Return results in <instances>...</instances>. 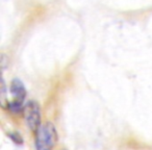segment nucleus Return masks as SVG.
Listing matches in <instances>:
<instances>
[{"mask_svg": "<svg viewBox=\"0 0 152 150\" xmlns=\"http://www.w3.org/2000/svg\"><path fill=\"white\" fill-rule=\"evenodd\" d=\"M10 137L12 138V139L14 140V142L15 143H19V144H22V142H23V140H22V138L19 135V133H11L10 135Z\"/></svg>", "mask_w": 152, "mask_h": 150, "instance_id": "nucleus-4", "label": "nucleus"}, {"mask_svg": "<svg viewBox=\"0 0 152 150\" xmlns=\"http://www.w3.org/2000/svg\"><path fill=\"white\" fill-rule=\"evenodd\" d=\"M57 131L51 122H46L40 125L36 131V149L53 150L57 143Z\"/></svg>", "mask_w": 152, "mask_h": 150, "instance_id": "nucleus-1", "label": "nucleus"}, {"mask_svg": "<svg viewBox=\"0 0 152 150\" xmlns=\"http://www.w3.org/2000/svg\"><path fill=\"white\" fill-rule=\"evenodd\" d=\"M22 110L27 126L30 130L37 131L41 125V110L39 103L36 101H28Z\"/></svg>", "mask_w": 152, "mask_h": 150, "instance_id": "nucleus-3", "label": "nucleus"}, {"mask_svg": "<svg viewBox=\"0 0 152 150\" xmlns=\"http://www.w3.org/2000/svg\"><path fill=\"white\" fill-rule=\"evenodd\" d=\"M10 92L13 96V101L7 104L9 110H13V112H19V110H23L22 104L26 97V89L23 83L20 79L14 78L10 86Z\"/></svg>", "mask_w": 152, "mask_h": 150, "instance_id": "nucleus-2", "label": "nucleus"}]
</instances>
